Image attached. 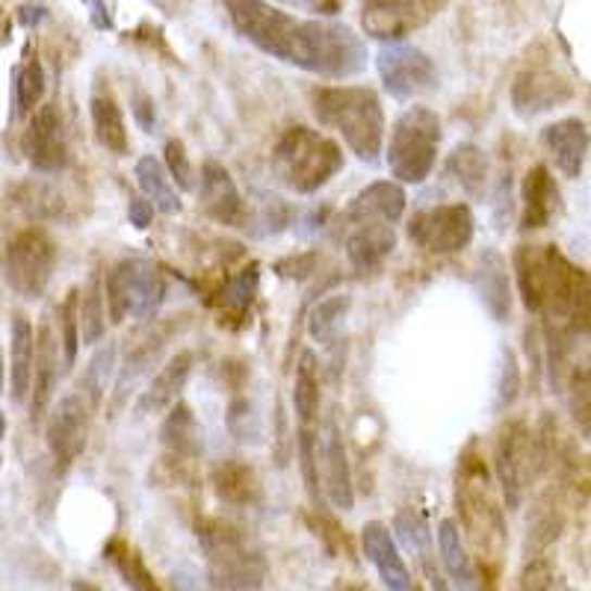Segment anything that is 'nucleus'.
I'll use <instances>...</instances> for the list:
<instances>
[{
	"instance_id": "1",
	"label": "nucleus",
	"mask_w": 591,
	"mask_h": 591,
	"mask_svg": "<svg viewBox=\"0 0 591 591\" xmlns=\"http://www.w3.org/2000/svg\"><path fill=\"white\" fill-rule=\"evenodd\" d=\"M225 10L254 48L281 63L323 77H352L367 63L359 36L340 24L302 22L266 0H225Z\"/></svg>"
},
{
	"instance_id": "2",
	"label": "nucleus",
	"mask_w": 591,
	"mask_h": 591,
	"mask_svg": "<svg viewBox=\"0 0 591 591\" xmlns=\"http://www.w3.org/2000/svg\"><path fill=\"white\" fill-rule=\"evenodd\" d=\"M515 281L529 314L556 323V331H589V275L556 246H517Z\"/></svg>"
},
{
	"instance_id": "3",
	"label": "nucleus",
	"mask_w": 591,
	"mask_h": 591,
	"mask_svg": "<svg viewBox=\"0 0 591 591\" xmlns=\"http://www.w3.org/2000/svg\"><path fill=\"white\" fill-rule=\"evenodd\" d=\"M311 110L323 127L335 130L359 160L376 163L385 146V110L369 86H317Z\"/></svg>"
},
{
	"instance_id": "4",
	"label": "nucleus",
	"mask_w": 591,
	"mask_h": 591,
	"mask_svg": "<svg viewBox=\"0 0 591 591\" xmlns=\"http://www.w3.org/2000/svg\"><path fill=\"white\" fill-rule=\"evenodd\" d=\"M455 512L465 527V536L479 559L500 562L506 550V515L496 500L494 482L488 474V465L476 447H467L458 458L455 474Z\"/></svg>"
},
{
	"instance_id": "5",
	"label": "nucleus",
	"mask_w": 591,
	"mask_h": 591,
	"mask_svg": "<svg viewBox=\"0 0 591 591\" xmlns=\"http://www.w3.org/2000/svg\"><path fill=\"white\" fill-rule=\"evenodd\" d=\"M269 169L281 187L299 196H311L343 169V148L314 127H287L275 142Z\"/></svg>"
},
{
	"instance_id": "6",
	"label": "nucleus",
	"mask_w": 591,
	"mask_h": 591,
	"mask_svg": "<svg viewBox=\"0 0 591 591\" xmlns=\"http://www.w3.org/2000/svg\"><path fill=\"white\" fill-rule=\"evenodd\" d=\"M199 548L208 562V577L222 591H257L266 582V559L243 529L225 517H201Z\"/></svg>"
},
{
	"instance_id": "7",
	"label": "nucleus",
	"mask_w": 591,
	"mask_h": 591,
	"mask_svg": "<svg viewBox=\"0 0 591 591\" xmlns=\"http://www.w3.org/2000/svg\"><path fill=\"white\" fill-rule=\"evenodd\" d=\"M443 127L429 106L414 104L393 122L388 139V169L397 184H423L438 163Z\"/></svg>"
},
{
	"instance_id": "8",
	"label": "nucleus",
	"mask_w": 591,
	"mask_h": 591,
	"mask_svg": "<svg viewBox=\"0 0 591 591\" xmlns=\"http://www.w3.org/2000/svg\"><path fill=\"white\" fill-rule=\"evenodd\" d=\"M101 281H104L106 317L116 326L127 323L130 317L139 323H151L166 296V285H163L158 266L139 261V257L118 261L110 273H104Z\"/></svg>"
},
{
	"instance_id": "9",
	"label": "nucleus",
	"mask_w": 591,
	"mask_h": 591,
	"mask_svg": "<svg viewBox=\"0 0 591 591\" xmlns=\"http://www.w3.org/2000/svg\"><path fill=\"white\" fill-rule=\"evenodd\" d=\"M494 474L503 491V503L508 512H517L532 482L541 476L532 426L524 417H512L500 426L494 438Z\"/></svg>"
},
{
	"instance_id": "10",
	"label": "nucleus",
	"mask_w": 591,
	"mask_h": 591,
	"mask_svg": "<svg viewBox=\"0 0 591 591\" xmlns=\"http://www.w3.org/2000/svg\"><path fill=\"white\" fill-rule=\"evenodd\" d=\"M335 234L347 249L349 264L355 273H376L397 246V231L391 222L379 219L373 213L361 211L355 201H349L335 222Z\"/></svg>"
},
{
	"instance_id": "11",
	"label": "nucleus",
	"mask_w": 591,
	"mask_h": 591,
	"mask_svg": "<svg viewBox=\"0 0 591 591\" xmlns=\"http://www.w3.org/2000/svg\"><path fill=\"white\" fill-rule=\"evenodd\" d=\"M474 211L462 201L423 208L408 219V240L429 254L465 252L474 243Z\"/></svg>"
},
{
	"instance_id": "12",
	"label": "nucleus",
	"mask_w": 591,
	"mask_h": 591,
	"mask_svg": "<svg viewBox=\"0 0 591 591\" xmlns=\"http://www.w3.org/2000/svg\"><path fill=\"white\" fill-rule=\"evenodd\" d=\"M56 266V246L45 231L27 228L7 246V278L24 299H39L48 290Z\"/></svg>"
},
{
	"instance_id": "13",
	"label": "nucleus",
	"mask_w": 591,
	"mask_h": 591,
	"mask_svg": "<svg viewBox=\"0 0 591 591\" xmlns=\"http://www.w3.org/2000/svg\"><path fill=\"white\" fill-rule=\"evenodd\" d=\"M92 412L96 408L84 400V393L74 391L65 393L48 417L45 441H48V450H51L60 470L72 467L84 455L86 441H89V426H92Z\"/></svg>"
},
{
	"instance_id": "14",
	"label": "nucleus",
	"mask_w": 591,
	"mask_h": 591,
	"mask_svg": "<svg viewBox=\"0 0 591 591\" xmlns=\"http://www.w3.org/2000/svg\"><path fill=\"white\" fill-rule=\"evenodd\" d=\"M441 0H364L361 24L373 39H405L432 22Z\"/></svg>"
},
{
	"instance_id": "15",
	"label": "nucleus",
	"mask_w": 591,
	"mask_h": 591,
	"mask_svg": "<svg viewBox=\"0 0 591 591\" xmlns=\"http://www.w3.org/2000/svg\"><path fill=\"white\" fill-rule=\"evenodd\" d=\"M570 98H574V84L550 65H527L512 86V104L520 118L550 113Z\"/></svg>"
},
{
	"instance_id": "16",
	"label": "nucleus",
	"mask_w": 591,
	"mask_h": 591,
	"mask_svg": "<svg viewBox=\"0 0 591 591\" xmlns=\"http://www.w3.org/2000/svg\"><path fill=\"white\" fill-rule=\"evenodd\" d=\"M22 148L36 172H63L68 166V139H65L60 106L42 104L33 110Z\"/></svg>"
},
{
	"instance_id": "17",
	"label": "nucleus",
	"mask_w": 591,
	"mask_h": 591,
	"mask_svg": "<svg viewBox=\"0 0 591 591\" xmlns=\"http://www.w3.org/2000/svg\"><path fill=\"white\" fill-rule=\"evenodd\" d=\"M379 74L388 92L400 101L426 96L438 86L435 63L417 48H388L379 53Z\"/></svg>"
},
{
	"instance_id": "18",
	"label": "nucleus",
	"mask_w": 591,
	"mask_h": 591,
	"mask_svg": "<svg viewBox=\"0 0 591 591\" xmlns=\"http://www.w3.org/2000/svg\"><path fill=\"white\" fill-rule=\"evenodd\" d=\"M199 199L201 211L208 213L213 222H219L225 228H243V196L237 190L231 172L225 169L219 160H204V166H201Z\"/></svg>"
},
{
	"instance_id": "19",
	"label": "nucleus",
	"mask_w": 591,
	"mask_h": 591,
	"mask_svg": "<svg viewBox=\"0 0 591 591\" xmlns=\"http://www.w3.org/2000/svg\"><path fill=\"white\" fill-rule=\"evenodd\" d=\"M60 369H63V359H60V338L53 331L51 319H45L39 331H36V355H33V379H30V414L33 423L42 420L48 405L56 391L60 381Z\"/></svg>"
},
{
	"instance_id": "20",
	"label": "nucleus",
	"mask_w": 591,
	"mask_h": 591,
	"mask_svg": "<svg viewBox=\"0 0 591 591\" xmlns=\"http://www.w3.org/2000/svg\"><path fill=\"white\" fill-rule=\"evenodd\" d=\"M361 550H364V556H367L376 570H379L381 582L388 586L391 591H417V582H414L412 570L402 559L400 548H397V541H393L391 529L388 524H381V520H369L361 529Z\"/></svg>"
},
{
	"instance_id": "21",
	"label": "nucleus",
	"mask_w": 591,
	"mask_h": 591,
	"mask_svg": "<svg viewBox=\"0 0 591 591\" xmlns=\"http://www.w3.org/2000/svg\"><path fill=\"white\" fill-rule=\"evenodd\" d=\"M550 160L565 178H580L589 160V125L582 118H562L541 130Z\"/></svg>"
},
{
	"instance_id": "22",
	"label": "nucleus",
	"mask_w": 591,
	"mask_h": 591,
	"mask_svg": "<svg viewBox=\"0 0 591 591\" xmlns=\"http://www.w3.org/2000/svg\"><path fill=\"white\" fill-rule=\"evenodd\" d=\"M319 458H323V491L328 503L343 512H352L355 506V488H352V467H349L347 443L340 435L338 420H328V435L319 443Z\"/></svg>"
},
{
	"instance_id": "23",
	"label": "nucleus",
	"mask_w": 591,
	"mask_h": 591,
	"mask_svg": "<svg viewBox=\"0 0 591 591\" xmlns=\"http://www.w3.org/2000/svg\"><path fill=\"white\" fill-rule=\"evenodd\" d=\"M192 364H196V355L190 349H178L163 367L158 369V376H151L148 388L142 391L137 402L139 414H163L169 412L172 405L180 400V393L190 381Z\"/></svg>"
},
{
	"instance_id": "24",
	"label": "nucleus",
	"mask_w": 591,
	"mask_h": 591,
	"mask_svg": "<svg viewBox=\"0 0 591 591\" xmlns=\"http://www.w3.org/2000/svg\"><path fill=\"white\" fill-rule=\"evenodd\" d=\"M476 290L496 323H506L512 317V273H508V261L496 249H486L479 257Z\"/></svg>"
},
{
	"instance_id": "25",
	"label": "nucleus",
	"mask_w": 591,
	"mask_h": 591,
	"mask_svg": "<svg viewBox=\"0 0 591 591\" xmlns=\"http://www.w3.org/2000/svg\"><path fill=\"white\" fill-rule=\"evenodd\" d=\"M438 553H441L447 580L453 582L455 591H479L482 577H479L476 559L467 553L462 529H458L453 517H443L441 524H438Z\"/></svg>"
},
{
	"instance_id": "26",
	"label": "nucleus",
	"mask_w": 591,
	"mask_h": 591,
	"mask_svg": "<svg viewBox=\"0 0 591 591\" xmlns=\"http://www.w3.org/2000/svg\"><path fill=\"white\" fill-rule=\"evenodd\" d=\"M559 211V187L550 175L548 166L536 163L524 178V213H520V228L524 231H541L548 228L553 216Z\"/></svg>"
},
{
	"instance_id": "27",
	"label": "nucleus",
	"mask_w": 591,
	"mask_h": 591,
	"mask_svg": "<svg viewBox=\"0 0 591 591\" xmlns=\"http://www.w3.org/2000/svg\"><path fill=\"white\" fill-rule=\"evenodd\" d=\"M180 317H169L163 319V323H154V328H148L142 335H137V340L127 347V361L125 367L118 369V381H116V391L122 393L127 385H134V381L151 369L160 361V352L166 349V343L172 340V335L178 331L184 323H178Z\"/></svg>"
},
{
	"instance_id": "28",
	"label": "nucleus",
	"mask_w": 591,
	"mask_h": 591,
	"mask_svg": "<svg viewBox=\"0 0 591 591\" xmlns=\"http://www.w3.org/2000/svg\"><path fill=\"white\" fill-rule=\"evenodd\" d=\"M33 355H36V331H33L30 319L24 314H15L10 331V367H7V376H10L12 402H18V405L30 397Z\"/></svg>"
},
{
	"instance_id": "29",
	"label": "nucleus",
	"mask_w": 591,
	"mask_h": 591,
	"mask_svg": "<svg viewBox=\"0 0 591 591\" xmlns=\"http://www.w3.org/2000/svg\"><path fill=\"white\" fill-rule=\"evenodd\" d=\"M211 488L219 503L225 506H252L261 496V479L254 474L252 465L228 458L211 470Z\"/></svg>"
},
{
	"instance_id": "30",
	"label": "nucleus",
	"mask_w": 591,
	"mask_h": 591,
	"mask_svg": "<svg viewBox=\"0 0 591 591\" xmlns=\"http://www.w3.org/2000/svg\"><path fill=\"white\" fill-rule=\"evenodd\" d=\"M160 443L175 462H192L201 455V429L187 402H175L160 426Z\"/></svg>"
},
{
	"instance_id": "31",
	"label": "nucleus",
	"mask_w": 591,
	"mask_h": 591,
	"mask_svg": "<svg viewBox=\"0 0 591 591\" xmlns=\"http://www.w3.org/2000/svg\"><path fill=\"white\" fill-rule=\"evenodd\" d=\"M89 106H92V127H96V139L101 142V148L113 151L118 158L127 154L125 113H122L116 96L110 89H98Z\"/></svg>"
},
{
	"instance_id": "32",
	"label": "nucleus",
	"mask_w": 591,
	"mask_h": 591,
	"mask_svg": "<svg viewBox=\"0 0 591 591\" xmlns=\"http://www.w3.org/2000/svg\"><path fill=\"white\" fill-rule=\"evenodd\" d=\"M134 175H137L139 190L146 192V201L151 204V208H154V211L166 213V216H175V213H180V208H184V204H180L178 187L172 184V178L166 175V169H163V163H160L154 154L139 158Z\"/></svg>"
},
{
	"instance_id": "33",
	"label": "nucleus",
	"mask_w": 591,
	"mask_h": 591,
	"mask_svg": "<svg viewBox=\"0 0 591 591\" xmlns=\"http://www.w3.org/2000/svg\"><path fill=\"white\" fill-rule=\"evenodd\" d=\"M77 323H80V343L98 347L106 335V302L101 273L89 275L84 290H77Z\"/></svg>"
},
{
	"instance_id": "34",
	"label": "nucleus",
	"mask_w": 591,
	"mask_h": 591,
	"mask_svg": "<svg viewBox=\"0 0 591 591\" xmlns=\"http://www.w3.org/2000/svg\"><path fill=\"white\" fill-rule=\"evenodd\" d=\"M257 264H249L237 275H231L219 293V323L222 326L240 328L246 314L252 307L254 296H257Z\"/></svg>"
},
{
	"instance_id": "35",
	"label": "nucleus",
	"mask_w": 591,
	"mask_h": 591,
	"mask_svg": "<svg viewBox=\"0 0 591 591\" xmlns=\"http://www.w3.org/2000/svg\"><path fill=\"white\" fill-rule=\"evenodd\" d=\"M447 172L458 180V187L470 196V199H482L488 187V158L482 148L474 142L458 146L447 160Z\"/></svg>"
},
{
	"instance_id": "36",
	"label": "nucleus",
	"mask_w": 591,
	"mask_h": 591,
	"mask_svg": "<svg viewBox=\"0 0 591 591\" xmlns=\"http://www.w3.org/2000/svg\"><path fill=\"white\" fill-rule=\"evenodd\" d=\"M104 556L113 562V568L118 570V577H122V582L130 591H163L158 577L151 574V568H148L146 559L139 556V550L134 544L116 539L104 550Z\"/></svg>"
},
{
	"instance_id": "37",
	"label": "nucleus",
	"mask_w": 591,
	"mask_h": 591,
	"mask_svg": "<svg viewBox=\"0 0 591 591\" xmlns=\"http://www.w3.org/2000/svg\"><path fill=\"white\" fill-rule=\"evenodd\" d=\"M355 204H359L361 211L373 213V216H379V219L397 222L402 219V213H405V190H402L397 180H376V184H369L364 190L355 196Z\"/></svg>"
},
{
	"instance_id": "38",
	"label": "nucleus",
	"mask_w": 591,
	"mask_h": 591,
	"mask_svg": "<svg viewBox=\"0 0 591 591\" xmlns=\"http://www.w3.org/2000/svg\"><path fill=\"white\" fill-rule=\"evenodd\" d=\"M293 408L296 417L302 426H311L317 420L319 412V376H317V359L305 352L299 367H296V385H293Z\"/></svg>"
},
{
	"instance_id": "39",
	"label": "nucleus",
	"mask_w": 591,
	"mask_h": 591,
	"mask_svg": "<svg viewBox=\"0 0 591 591\" xmlns=\"http://www.w3.org/2000/svg\"><path fill=\"white\" fill-rule=\"evenodd\" d=\"M349 305H352V299H349L347 293H338L328 296L326 302H319V305L314 307L311 323H307V331H311V338L317 340L319 347H335V343H338Z\"/></svg>"
},
{
	"instance_id": "40",
	"label": "nucleus",
	"mask_w": 591,
	"mask_h": 591,
	"mask_svg": "<svg viewBox=\"0 0 591 591\" xmlns=\"http://www.w3.org/2000/svg\"><path fill=\"white\" fill-rule=\"evenodd\" d=\"M113 369H116V347L98 349L92 361L86 364L84 379H80V388L77 393H84V400L98 412V405L104 402L106 391H110V379H113Z\"/></svg>"
},
{
	"instance_id": "41",
	"label": "nucleus",
	"mask_w": 591,
	"mask_h": 591,
	"mask_svg": "<svg viewBox=\"0 0 591 591\" xmlns=\"http://www.w3.org/2000/svg\"><path fill=\"white\" fill-rule=\"evenodd\" d=\"M56 338L63 349V369L77 364V349H80V323H77V290H68L63 305L56 307Z\"/></svg>"
},
{
	"instance_id": "42",
	"label": "nucleus",
	"mask_w": 591,
	"mask_h": 591,
	"mask_svg": "<svg viewBox=\"0 0 591 591\" xmlns=\"http://www.w3.org/2000/svg\"><path fill=\"white\" fill-rule=\"evenodd\" d=\"M299 467L305 476V488L311 500L319 506V438L311 426L299 429Z\"/></svg>"
},
{
	"instance_id": "43",
	"label": "nucleus",
	"mask_w": 591,
	"mask_h": 591,
	"mask_svg": "<svg viewBox=\"0 0 591 591\" xmlns=\"http://www.w3.org/2000/svg\"><path fill=\"white\" fill-rule=\"evenodd\" d=\"M562 527H565V517H562L559 508H556V506H541L539 515H536V520L529 524V539H527L529 556H532V553L539 556L541 550L559 539Z\"/></svg>"
},
{
	"instance_id": "44",
	"label": "nucleus",
	"mask_w": 591,
	"mask_h": 591,
	"mask_svg": "<svg viewBox=\"0 0 591 591\" xmlns=\"http://www.w3.org/2000/svg\"><path fill=\"white\" fill-rule=\"evenodd\" d=\"M314 520V532L317 539L326 544L335 556H347V559H355V548H352V539L347 536V529H340V524L331 515H326V508H317V515L311 517Z\"/></svg>"
},
{
	"instance_id": "45",
	"label": "nucleus",
	"mask_w": 591,
	"mask_h": 591,
	"mask_svg": "<svg viewBox=\"0 0 591 591\" xmlns=\"http://www.w3.org/2000/svg\"><path fill=\"white\" fill-rule=\"evenodd\" d=\"M45 96V72L39 60H30L18 74V113H33Z\"/></svg>"
},
{
	"instance_id": "46",
	"label": "nucleus",
	"mask_w": 591,
	"mask_h": 591,
	"mask_svg": "<svg viewBox=\"0 0 591 591\" xmlns=\"http://www.w3.org/2000/svg\"><path fill=\"white\" fill-rule=\"evenodd\" d=\"M517 591H565L556 582V568L548 556H536L517 577Z\"/></svg>"
},
{
	"instance_id": "47",
	"label": "nucleus",
	"mask_w": 591,
	"mask_h": 591,
	"mask_svg": "<svg viewBox=\"0 0 591 591\" xmlns=\"http://www.w3.org/2000/svg\"><path fill=\"white\" fill-rule=\"evenodd\" d=\"M163 169L172 178V184L178 187V190H192L196 187V180H192V163L190 154H187V146L180 142V139H169L166 148H163Z\"/></svg>"
},
{
	"instance_id": "48",
	"label": "nucleus",
	"mask_w": 591,
	"mask_h": 591,
	"mask_svg": "<svg viewBox=\"0 0 591 591\" xmlns=\"http://www.w3.org/2000/svg\"><path fill=\"white\" fill-rule=\"evenodd\" d=\"M520 393V367L512 349H503V364H500V385H496V412H506L508 405Z\"/></svg>"
},
{
	"instance_id": "49",
	"label": "nucleus",
	"mask_w": 591,
	"mask_h": 591,
	"mask_svg": "<svg viewBox=\"0 0 591 591\" xmlns=\"http://www.w3.org/2000/svg\"><path fill=\"white\" fill-rule=\"evenodd\" d=\"M570 405H574V420L580 426L582 438H589V369H574V385H570Z\"/></svg>"
},
{
	"instance_id": "50",
	"label": "nucleus",
	"mask_w": 591,
	"mask_h": 591,
	"mask_svg": "<svg viewBox=\"0 0 591 591\" xmlns=\"http://www.w3.org/2000/svg\"><path fill=\"white\" fill-rule=\"evenodd\" d=\"M130 225H137V228H148L151 225V216H154V208L148 204L146 199H139V196H130Z\"/></svg>"
},
{
	"instance_id": "51",
	"label": "nucleus",
	"mask_w": 591,
	"mask_h": 591,
	"mask_svg": "<svg viewBox=\"0 0 591 591\" xmlns=\"http://www.w3.org/2000/svg\"><path fill=\"white\" fill-rule=\"evenodd\" d=\"M72 591H101L92 580H74Z\"/></svg>"
},
{
	"instance_id": "52",
	"label": "nucleus",
	"mask_w": 591,
	"mask_h": 591,
	"mask_svg": "<svg viewBox=\"0 0 591 591\" xmlns=\"http://www.w3.org/2000/svg\"><path fill=\"white\" fill-rule=\"evenodd\" d=\"M340 591H373V589H369V586H364V582H347V586H343Z\"/></svg>"
},
{
	"instance_id": "53",
	"label": "nucleus",
	"mask_w": 591,
	"mask_h": 591,
	"mask_svg": "<svg viewBox=\"0 0 591 591\" xmlns=\"http://www.w3.org/2000/svg\"><path fill=\"white\" fill-rule=\"evenodd\" d=\"M3 438H7V417L0 414V441H3Z\"/></svg>"
},
{
	"instance_id": "54",
	"label": "nucleus",
	"mask_w": 591,
	"mask_h": 591,
	"mask_svg": "<svg viewBox=\"0 0 591 591\" xmlns=\"http://www.w3.org/2000/svg\"><path fill=\"white\" fill-rule=\"evenodd\" d=\"M0 388H3V359H0Z\"/></svg>"
},
{
	"instance_id": "55",
	"label": "nucleus",
	"mask_w": 591,
	"mask_h": 591,
	"mask_svg": "<svg viewBox=\"0 0 591 591\" xmlns=\"http://www.w3.org/2000/svg\"><path fill=\"white\" fill-rule=\"evenodd\" d=\"M0 462H3V458H0Z\"/></svg>"
}]
</instances>
